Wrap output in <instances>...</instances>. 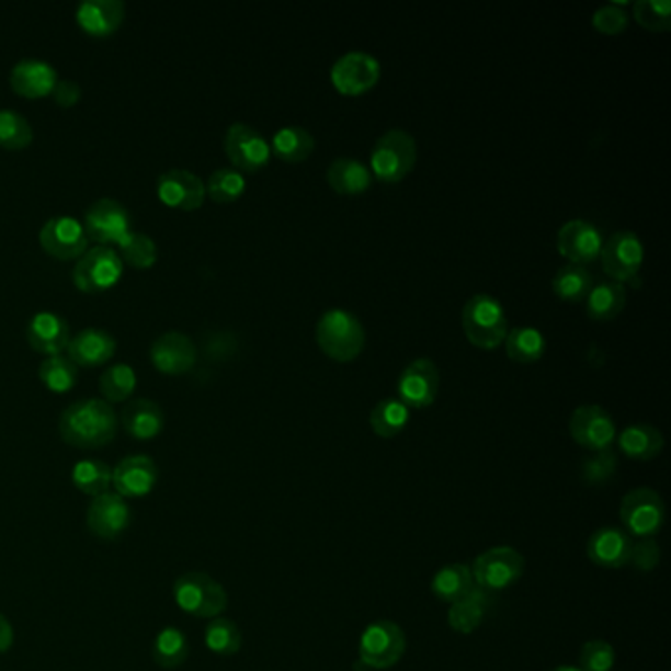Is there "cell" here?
I'll list each match as a JSON object with an SVG mask.
<instances>
[{"mask_svg":"<svg viewBox=\"0 0 671 671\" xmlns=\"http://www.w3.org/2000/svg\"><path fill=\"white\" fill-rule=\"evenodd\" d=\"M118 416L113 403L103 398H81L59 416L61 440L77 450L105 447L115 440Z\"/></svg>","mask_w":671,"mask_h":671,"instance_id":"1","label":"cell"},{"mask_svg":"<svg viewBox=\"0 0 671 671\" xmlns=\"http://www.w3.org/2000/svg\"><path fill=\"white\" fill-rule=\"evenodd\" d=\"M319 349L337 363H351L365 349V327L351 311L329 309L316 327Z\"/></svg>","mask_w":671,"mask_h":671,"instance_id":"2","label":"cell"},{"mask_svg":"<svg viewBox=\"0 0 671 671\" xmlns=\"http://www.w3.org/2000/svg\"><path fill=\"white\" fill-rule=\"evenodd\" d=\"M463 331L477 349L492 351L509 336V319L499 299L477 294L463 307Z\"/></svg>","mask_w":671,"mask_h":671,"instance_id":"3","label":"cell"},{"mask_svg":"<svg viewBox=\"0 0 671 671\" xmlns=\"http://www.w3.org/2000/svg\"><path fill=\"white\" fill-rule=\"evenodd\" d=\"M173 601L183 613L195 618H217L227 611L225 587L203 571L183 573L173 583Z\"/></svg>","mask_w":671,"mask_h":671,"instance_id":"4","label":"cell"},{"mask_svg":"<svg viewBox=\"0 0 671 671\" xmlns=\"http://www.w3.org/2000/svg\"><path fill=\"white\" fill-rule=\"evenodd\" d=\"M526 569V559L510 546L490 547L470 566L475 587L485 593H502L516 585Z\"/></svg>","mask_w":671,"mask_h":671,"instance_id":"5","label":"cell"},{"mask_svg":"<svg viewBox=\"0 0 671 671\" xmlns=\"http://www.w3.org/2000/svg\"><path fill=\"white\" fill-rule=\"evenodd\" d=\"M418 162V145L413 136L400 128L384 133L371 153L374 178L384 183L402 182Z\"/></svg>","mask_w":671,"mask_h":671,"instance_id":"6","label":"cell"},{"mask_svg":"<svg viewBox=\"0 0 671 671\" xmlns=\"http://www.w3.org/2000/svg\"><path fill=\"white\" fill-rule=\"evenodd\" d=\"M406 633L394 621L368 624L359 640V668L390 670L406 653Z\"/></svg>","mask_w":671,"mask_h":671,"instance_id":"7","label":"cell"},{"mask_svg":"<svg viewBox=\"0 0 671 671\" xmlns=\"http://www.w3.org/2000/svg\"><path fill=\"white\" fill-rule=\"evenodd\" d=\"M125 262L118 257L113 247L95 244L87 249L73 266V284L77 288L95 294L113 288L118 280L123 278Z\"/></svg>","mask_w":671,"mask_h":671,"instance_id":"8","label":"cell"},{"mask_svg":"<svg viewBox=\"0 0 671 671\" xmlns=\"http://www.w3.org/2000/svg\"><path fill=\"white\" fill-rule=\"evenodd\" d=\"M621 522L628 536L648 539L660 530L666 522V504L660 492L653 489H634L621 502Z\"/></svg>","mask_w":671,"mask_h":671,"instance_id":"9","label":"cell"},{"mask_svg":"<svg viewBox=\"0 0 671 671\" xmlns=\"http://www.w3.org/2000/svg\"><path fill=\"white\" fill-rule=\"evenodd\" d=\"M83 227L89 240H95L96 244L115 247L126 232L133 230V217L118 200L101 197L87 207Z\"/></svg>","mask_w":671,"mask_h":671,"instance_id":"10","label":"cell"},{"mask_svg":"<svg viewBox=\"0 0 671 671\" xmlns=\"http://www.w3.org/2000/svg\"><path fill=\"white\" fill-rule=\"evenodd\" d=\"M223 146L230 163L239 172L257 173L272 156L269 140L247 123H232L225 133Z\"/></svg>","mask_w":671,"mask_h":671,"instance_id":"11","label":"cell"},{"mask_svg":"<svg viewBox=\"0 0 671 671\" xmlns=\"http://www.w3.org/2000/svg\"><path fill=\"white\" fill-rule=\"evenodd\" d=\"M380 79L378 59L365 52H349L331 68V83L341 95L359 96L371 91Z\"/></svg>","mask_w":671,"mask_h":671,"instance_id":"12","label":"cell"},{"mask_svg":"<svg viewBox=\"0 0 671 671\" xmlns=\"http://www.w3.org/2000/svg\"><path fill=\"white\" fill-rule=\"evenodd\" d=\"M603 269L614 282H633L644 262V244L630 230H618L601 250Z\"/></svg>","mask_w":671,"mask_h":671,"instance_id":"13","label":"cell"},{"mask_svg":"<svg viewBox=\"0 0 671 671\" xmlns=\"http://www.w3.org/2000/svg\"><path fill=\"white\" fill-rule=\"evenodd\" d=\"M569 433L577 445L596 453V451L611 450V445L616 440V425L611 413L604 408L587 403L579 406L576 412L571 413Z\"/></svg>","mask_w":671,"mask_h":671,"instance_id":"14","label":"cell"},{"mask_svg":"<svg viewBox=\"0 0 671 671\" xmlns=\"http://www.w3.org/2000/svg\"><path fill=\"white\" fill-rule=\"evenodd\" d=\"M156 192L163 205L183 212L200 209L207 197L202 175L183 168H170L160 173L156 180Z\"/></svg>","mask_w":671,"mask_h":671,"instance_id":"15","label":"cell"},{"mask_svg":"<svg viewBox=\"0 0 671 671\" xmlns=\"http://www.w3.org/2000/svg\"><path fill=\"white\" fill-rule=\"evenodd\" d=\"M39 244L56 259H79L89 247V237L77 217L56 215L42 225Z\"/></svg>","mask_w":671,"mask_h":671,"instance_id":"16","label":"cell"},{"mask_svg":"<svg viewBox=\"0 0 671 671\" xmlns=\"http://www.w3.org/2000/svg\"><path fill=\"white\" fill-rule=\"evenodd\" d=\"M133 520L130 507L116 492H105L91 500L87 509V527L93 536L105 542H115L125 534Z\"/></svg>","mask_w":671,"mask_h":671,"instance_id":"17","label":"cell"},{"mask_svg":"<svg viewBox=\"0 0 671 671\" xmlns=\"http://www.w3.org/2000/svg\"><path fill=\"white\" fill-rule=\"evenodd\" d=\"M160 479L156 460L145 453L128 455L116 463L113 469V492L123 499H143L148 497Z\"/></svg>","mask_w":671,"mask_h":671,"instance_id":"18","label":"cell"},{"mask_svg":"<svg viewBox=\"0 0 671 671\" xmlns=\"http://www.w3.org/2000/svg\"><path fill=\"white\" fill-rule=\"evenodd\" d=\"M440 390V371L430 359H416L398 380V400L413 410L430 408Z\"/></svg>","mask_w":671,"mask_h":671,"instance_id":"19","label":"cell"},{"mask_svg":"<svg viewBox=\"0 0 671 671\" xmlns=\"http://www.w3.org/2000/svg\"><path fill=\"white\" fill-rule=\"evenodd\" d=\"M603 232L593 223L573 219L566 223L557 232V250L571 264L585 266L599 259L603 250Z\"/></svg>","mask_w":671,"mask_h":671,"instance_id":"20","label":"cell"},{"mask_svg":"<svg viewBox=\"0 0 671 671\" xmlns=\"http://www.w3.org/2000/svg\"><path fill=\"white\" fill-rule=\"evenodd\" d=\"M150 359L153 366L162 373H187L197 361V346L187 333L172 329L153 339L150 345Z\"/></svg>","mask_w":671,"mask_h":671,"instance_id":"21","label":"cell"},{"mask_svg":"<svg viewBox=\"0 0 671 671\" xmlns=\"http://www.w3.org/2000/svg\"><path fill=\"white\" fill-rule=\"evenodd\" d=\"M26 337L32 349L42 355H59L68 349L71 329L66 317L44 309L30 317Z\"/></svg>","mask_w":671,"mask_h":671,"instance_id":"22","label":"cell"},{"mask_svg":"<svg viewBox=\"0 0 671 671\" xmlns=\"http://www.w3.org/2000/svg\"><path fill=\"white\" fill-rule=\"evenodd\" d=\"M633 546V537L623 527L603 526L589 537L587 557L603 569H621L628 566Z\"/></svg>","mask_w":671,"mask_h":671,"instance_id":"23","label":"cell"},{"mask_svg":"<svg viewBox=\"0 0 671 671\" xmlns=\"http://www.w3.org/2000/svg\"><path fill=\"white\" fill-rule=\"evenodd\" d=\"M115 351V336L103 327H86L77 331L76 336L69 339V345L66 349L69 359L77 366L103 365L113 359Z\"/></svg>","mask_w":671,"mask_h":671,"instance_id":"24","label":"cell"},{"mask_svg":"<svg viewBox=\"0 0 671 671\" xmlns=\"http://www.w3.org/2000/svg\"><path fill=\"white\" fill-rule=\"evenodd\" d=\"M58 69L46 59L24 58L10 71V86L22 96L39 99L52 95L58 83Z\"/></svg>","mask_w":671,"mask_h":671,"instance_id":"25","label":"cell"},{"mask_svg":"<svg viewBox=\"0 0 671 671\" xmlns=\"http://www.w3.org/2000/svg\"><path fill=\"white\" fill-rule=\"evenodd\" d=\"M77 24L89 36L105 38L115 34L125 20L123 0H83L77 4Z\"/></svg>","mask_w":671,"mask_h":671,"instance_id":"26","label":"cell"},{"mask_svg":"<svg viewBox=\"0 0 671 671\" xmlns=\"http://www.w3.org/2000/svg\"><path fill=\"white\" fill-rule=\"evenodd\" d=\"M162 406L150 398H133L125 403L121 412V425L125 432L138 442H148L158 437L163 430Z\"/></svg>","mask_w":671,"mask_h":671,"instance_id":"27","label":"cell"},{"mask_svg":"<svg viewBox=\"0 0 671 671\" xmlns=\"http://www.w3.org/2000/svg\"><path fill=\"white\" fill-rule=\"evenodd\" d=\"M371 170L353 158H337L327 170V183L341 195H361L371 187Z\"/></svg>","mask_w":671,"mask_h":671,"instance_id":"28","label":"cell"},{"mask_svg":"<svg viewBox=\"0 0 671 671\" xmlns=\"http://www.w3.org/2000/svg\"><path fill=\"white\" fill-rule=\"evenodd\" d=\"M618 450L628 459L652 460L662 453L663 435L648 423H634L618 433Z\"/></svg>","mask_w":671,"mask_h":671,"instance_id":"29","label":"cell"},{"mask_svg":"<svg viewBox=\"0 0 671 671\" xmlns=\"http://www.w3.org/2000/svg\"><path fill=\"white\" fill-rule=\"evenodd\" d=\"M489 604V593H485V591L475 587L469 595L463 596L457 603L451 604L447 623L457 634H473L485 621Z\"/></svg>","mask_w":671,"mask_h":671,"instance_id":"30","label":"cell"},{"mask_svg":"<svg viewBox=\"0 0 671 671\" xmlns=\"http://www.w3.org/2000/svg\"><path fill=\"white\" fill-rule=\"evenodd\" d=\"M153 663L158 668L166 671L178 670L190 658V640L187 636L175 628V626H166L163 630L156 634V640L152 644Z\"/></svg>","mask_w":671,"mask_h":671,"instance_id":"31","label":"cell"},{"mask_svg":"<svg viewBox=\"0 0 671 671\" xmlns=\"http://www.w3.org/2000/svg\"><path fill=\"white\" fill-rule=\"evenodd\" d=\"M475 589V581L470 576V566L467 564H451L433 576L432 593L442 603L453 604L463 596L469 595Z\"/></svg>","mask_w":671,"mask_h":671,"instance_id":"32","label":"cell"},{"mask_svg":"<svg viewBox=\"0 0 671 671\" xmlns=\"http://www.w3.org/2000/svg\"><path fill=\"white\" fill-rule=\"evenodd\" d=\"M587 314L595 321H611L626 306V289L623 284L609 280L595 284L585 298Z\"/></svg>","mask_w":671,"mask_h":671,"instance_id":"33","label":"cell"},{"mask_svg":"<svg viewBox=\"0 0 671 671\" xmlns=\"http://www.w3.org/2000/svg\"><path fill=\"white\" fill-rule=\"evenodd\" d=\"M270 150L284 162H306L316 150V138L302 126H284L272 138Z\"/></svg>","mask_w":671,"mask_h":671,"instance_id":"34","label":"cell"},{"mask_svg":"<svg viewBox=\"0 0 671 671\" xmlns=\"http://www.w3.org/2000/svg\"><path fill=\"white\" fill-rule=\"evenodd\" d=\"M368 422L378 437L390 440L406 430L410 422V408L398 398H386L374 406Z\"/></svg>","mask_w":671,"mask_h":671,"instance_id":"35","label":"cell"},{"mask_svg":"<svg viewBox=\"0 0 671 671\" xmlns=\"http://www.w3.org/2000/svg\"><path fill=\"white\" fill-rule=\"evenodd\" d=\"M71 480L79 492L95 499L99 494L109 492L113 487V469L106 465L105 460H77L76 467L71 470Z\"/></svg>","mask_w":671,"mask_h":671,"instance_id":"36","label":"cell"},{"mask_svg":"<svg viewBox=\"0 0 671 671\" xmlns=\"http://www.w3.org/2000/svg\"><path fill=\"white\" fill-rule=\"evenodd\" d=\"M507 353L514 363L530 365L539 361L546 353V339L536 327H516L504 339Z\"/></svg>","mask_w":671,"mask_h":671,"instance_id":"37","label":"cell"},{"mask_svg":"<svg viewBox=\"0 0 671 671\" xmlns=\"http://www.w3.org/2000/svg\"><path fill=\"white\" fill-rule=\"evenodd\" d=\"M113 249L118 252L121 260L133 269H150V266H153V262L158 260L156 240L150 235L140 232V230L126 232L125 237L118 240Z\"/></svg>","mask_w":671,"mask_h":671,"instance_id":"38","label":"cell"},{"mask_svg":"<svg viewBox=\"0 0 671 671\" xmlns=\"http://www.w3.org/2000/svg\"><path fill=\"white\" fill-rule=\"evenodd\" d=\"M138 376L128 363H115L106 366L105 373L99 378V393L109 403L125 402L136 390Z\"/></svg>","mask_w":671,"mask_h":671,"instance_id":"39","label":"cell"},{"mask_svg":"<svg viewBox=\"0 0 671 671\" xmlns=\"http://www.w3.org/2000/svg\"><path fill=\"white\" fill-rule=\"evenodd\" d=\"M551 288L556 296L564 302H583L593 288V276L585 266L579 264H567L557 270L556 278L551 282Z\"/></svg>","mask_w":671,"mask_h":671,"instance_id":"40","label":"cell"},{"mask_svg":"<svg viewBox=\"0 0 671 671\" xmlns=\"http://www.w3.org/2000/svg\"><path fill=\"white\" fill-rule=\"evenodd\" d=\"M79 366L69 359L68 353L49 355L39 363L38 376L52 393H68L77 383Z\"/></svg>","mask_w":671,"mask_h":671,"instance_id":"41","label":"cell"},{"mask_svg":"<svg viewBox=\"0 0 671 671\" xmlns=\"http://www.w3.org/2000/svg\"><path fill=\"white\" fill-rule=\"evenodd\" d=\"M205 646L209 648V652L215 656H225L230 658L235 653L240 652L242 648V633L239 626L232 623L230 618H212V623L205 626Z\"/></svg>","mask_w":671,"mask_h":671,"instance_id":"42","label":"cell"},{"mask_svg":"<svg viewBox=\"0 0 671 671\" xmlns=\"http://www.w3.org/2000/svg\"><path fill=\"white\" fill-rule=\"evenodd\" d=\"M207 195L215 203L237 202L240 195L247 190V178L244 173L235 170V168H219L209 175V180L205 183Z\"/></svg>","mask_w":671,"mask_h":671,"instance_id":"43","label":"cell"},{"mask_svg":"<svg viewBox=\"0 0 671 671\" xmlns=\"http://www.w3.org/2000/svg\"><path fill=\"white\" fill-rule=\"evenodd\" d=\"M34 140V128L16 109H0V146L10 150L26 148Z\"/></svg>","mask_w":671,"mask_h":671,"instance_id":"44","label":"cell"},{"mask_svg":"<svg viewBox=\"0 0 671 671\" xmlns=\"http://www.w3.org/2000/svg\"><path fill=\"white\" fill-rule=\"evenodd\" d=\"M634 20L650 32H668L671 26V2L668 0H638L634 4Z\"/></svg>","mask_w":671,"mask_h":671,"instance_id":"45","label":"cell"},{"mask_svg":"<svg viewBox=\"0 0 671 671\" xmlns=\"http://www.w3.org/2000/svg\"><path fill=\"white\" fill-rule=\"evenodd\" d=\"M616 467H618V459H616L614 451H596L583 463L581 475H583L587 485L599 487V485H604V482L613 479Z\"/></svg>","mask_w":671,"mask_h":671,"instance_id":"46","label":"cell"},{"mask_svg":"<svg viewBox=\"0 0 671 671\" xmlns=\"http://www.w3.org/2000/svg\"><path fill=\"white\" fill-rule=\"evenodd\" d=\"M616 662L614 648L604 640H589L579 653V668L583 671H611Z\"/></svg>","mask_w":671,"mask_h":671,"instance_id":"47","label":"cell"},{"mask_svg":"<svg viewBox=\"0 0 671 671\" xmlns=\"http://www.w3.org/2000/svg\"><path fill=\"white\" fill-rule=\"evenodd\" d=\"M593 26L604 36H616L628 29V14L618 4H606L593 14Z\"/></svg>","mask_w":671,"mask_h":671,"instance_id":"48","label":"cell"},{"mask_svg":"<svg viewBox=\"0 0 671 671\" xmlns=\"http://www.w3.org/2000/svg\"><path fill=\"white\" fill-rule=\"evenodd\" d=\"M660 556H662L660 547L652 537H648V539L634 544L628 566H633L638 571H652L653 567L660 564Z\"/></svg>","mask_w":671,"mask_h":671,"instance_id":"49","label":"cell"},{"mask_svg":"<svg viewBox=\"0 0 671 671\" xmlns=\"http://www.w3.org/2000/svg\"><path fill=\"white\" fill-rule=\"evenodd\" d=\"M81 95H83V89L73 79H58V83H56L54 91H52L54 101L61 106L76 105Z\"/></svg>","mask_w":671,"mask_h":671,"instance_id":"50","label":"cell"},{"mask_svg":"<svg viewBox=\"0 0 671 671\" xmlns=\"http://www.w3.org/2000/svg\"><path fill=\"white\" fill-rule=\"evenodd\" d=\"M14 646V628L9 618L0 613V653H7Z\"/></svg>","mask_w":671,"mask_h":671,"instance_id":"51","label":"cell"},{"mask_svg":"<svg viewBox=\"0 0 671 671\" xmlns=\"http://www.w3.org/2000/svg\"><path fill=\"white\" fill-rule=\"evenodd\" d=\"M549 671H583L579 666H571V663H566V666H557L554 670Z\"/></svg>","mask_w":671,"mask_h":671,"instance_id":"52","label":"cell"}]
</instances>
